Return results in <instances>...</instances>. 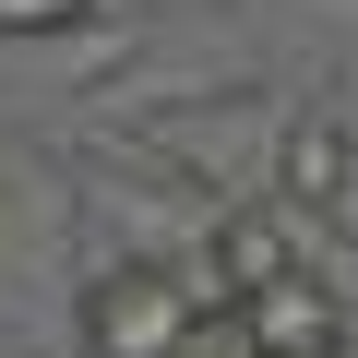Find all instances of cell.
<instances>
[{"mask_svg":"<svg viewBox=\"0 0 358 358\" xmlns=\"http://www.w3.org/2000/svg\"><path fill=\"white\" fill-rule=\"evenodd\" d=\"M192 275L179 263H143V251H108L84 287H72V346L84 358H179L192 334Z\"/></svg>","mask_w":358,"mask_h":358,"instance_id":"6da1fadb","label":"cell"},{"mask_svg":"<svg viewBox=\"0 0 358 358\" xmlns=\"http://www.w3.org/2000/svg\"><path fill=\"white\" fill-rule=\"evenodd\" d=\"M203 251H215L227 299H251V287H287V275H334V227H322V215H299V203H275V192H239V203H215V215H203Z\"/></svg>","mask_w":358,"mask_h":358,"instance_id":"7a4b0ae2","label":"cell"},{"mask_svg":"<svg viewBox=\"0 0 358 358\" xmlns=\"http://www.w3.org/2000/svg\"><path fill=\"white\" fill-rule=\"evenodd\" d=\"M346 167H358V120H346V108H299V120L275 131V179H263V192L299 203V215H334Z\"/></svg>","mask_w":358,"mask_h":358,"instance_id":"3957f363","label":"cell"},{"mask_svg":"<svg viewBox=\"0 0 358 358\" xmlns=\"http://www.w3.org/2000/svg\"><path fill=\"white\" fill-rule=\"evenodd\" d=\"M239 310H251V334H263L275 358H346V287H334V275H287V287H251Z\"/></svg>","mask_w":358,"mask_h":358,"instance_id":"277c9868","label":"cell"},{"mask_svg":"<svg viewBox=\"0 0 358 358\" xmlns=\"http://www.w3.org/2000/svg\"><path fill=\"white\" fill-rule=\"evenodd\" d=\"M179 358H275L263 334H251V310L227 299V310H192V334H179Z\"/></svg>","mask_w":358,"mask_h":358,"instance_id":"5b68a950","label":"cell"},{"mask_svg":"<svg viewBox=\"0 0 358 358\" xmlns=\"http://www.w3.org/2000/svg\"><path fill=\"white\" fill-rule=\"evenodd\" d=\"M84 13H108V0H0V48H36V36H72Z\"/></svg>","mask_w":358,"mask_h":358,"instance_id":"8992f818","label":"cell"},{"mask_svg":"<svg viewBox=\"0 0 358 358\" xmlns=\"http://www.w3.org/2000/svg\"><path fill=\"white\" fill-rule=\"evenodd\" d=\"M334 239H358V167H346V192H334V215H322Z\"/></svg>","mask_w":358,"mask_h":358,"instance_id":"52a82bcc","label":"cell"},{"mask_svg":"<svg viewBox=\"0 0 358 358\" xmlns=\"http://www.w3.org/2000/svg\"><path fill=\"white\" fill-rule=\"evenodd\" d=\"M0 358H36V346H24V334H0Z\"/></svg>","mask_w":358,"mask_h":358,"instance_id":"ba28073f","label":"cell"}]
</instances>
